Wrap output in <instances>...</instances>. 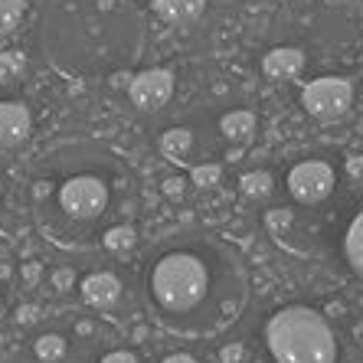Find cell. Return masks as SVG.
<instances>
[{"label": "cell", "instance_id": "obj_1", "mask_svg": "<svg viewBox=\"0 0 363 363\" xmlns=\"http://www.w3.org/2000/svg\"><path fill=\"white\" fill-rule=\"evenodd\" d=\"M144 304L177 337H216L242 318L249 275L242 255L203 229L161 239L144 265Z\"/></svg>", "mask_w": 363, "mask_h": 363}, {"label": "cell", "instance_id": "obj_2", "mask_svg": "<svg viewBox=\"0 0 363 363\" xmlns=\"http://www.w3.org/2000/svg\"><path fill=\"white\" fill-rule=\"evenodd\" d=\"M30 206L50 242L85 249L135 213V177L101 144H66L40 157Z\"/></svg>", "mask_w": 363, "mask_h": 363}, {"label": "cell", "instance_id": "obj_3", "mask_svg": "<svg viewBox=\"0 0 363 363\" xmlns=\"http://www.w3.org/2000/svg\"><path fill=\"white\" fill-rule=\"evenodd\" d=\"M147 46V13L138 0H43L36 50L52 72L79 82L121 76Z\"/></svg>", "mask_w": 363, "mask_h": 363}, {"label": "cell", "instance_id": "obj_4", "mask_svg": "<svg viewBox=\"0 0 363 363\" xmlns=\"http://www.w3.org/2000/svg\"><path fill=\"white\" fill-rule=\"evenodd\" d=\"M259 363H357V357L321 311L285 304L265 318Z\"/></svg>", "mask_w": 363, "mask_h": 363}, {"label": "cell", "instance_id": "obj_5", "mask_svg": "<svg viewBox=\"0 0 363 363\" xmlns=\"http://www.w3.org/2000/svg\"><path fill=\"white\" fill-rule=\"evenodd\" d=\"M20 363H138L118 334L99 318H56L36 328Z\"/></svg>", "mask_w": 363, "mask_h": 363}, {"label": "cell", "instance_id": "obj_6", "mask_svg": "<svg viewBox=\"0 0 363 363\" xmlns=\"http://www.w3.org/2000/svg\"><path fill=\"white\" fill-rule=\"evenodd\" d=\"M301 105L311 118L337 121L354 105V82L344 76H318L301 89Z\"/></svg>", "mask_w": 363, "mask_h": 363}, {"label": "cell", "instance_id": "obj_7", "mask_svg": "<svg viewBox=\"0 0 363 363\" xmlns=\"http://www.w3.org/2000/svg\"><path fill=\"white\" fill-rule=\"evenodd\" d=\"M285 186L291 200L301 206H321L330 200L334 186H337V174L328 161H301L288 170Z\"/></svg>", "mask_w": 363, "mask_h": 363}, {"label": "cell", "instance_id": "obj_8", "mask_svg": "<svg viewBox=\"0 0 363 363\" xmlns=\"http://www.w3.org/2000/svg\"><path fill=\"white\" fill-rule=\"evenodd\" d=\"M174 95V72L170 69H144L128 82V99L138 111H161Z\"/></svg>", "mask_w": 363, "mask_h": 363}, {"label": "cell", "instance_id": "obj_9", "mask_svg": "<svg viewBox=\"0 0 363 363\" xmlns=\"http://www.w3.org/2000/svg\"><path fill=\"white\" fill-rule=\"evenodd\" d=\"M33 131V115L23 101L0 99V151H13Z\"/></svg>", "mask_w": 363, "mask_h": 363}, {"label": "cell", "instance_id": "obj_10", "mask_svg": "<svg viewBox=\"0 0 363 363\" xmlns=\"http://www.w3.org/2000/svg\"><path fill=\"white\" fill-rule=\"evenodd\" d=\"M308 69V56L298 46H275L262 56V72L275 82H295Z\"/></svg>", "mask_w": 363, "mask_h": 363}, {"label": "cell", "instance_id": "obj_11", "mask_svg": "<svg viewBox=\"0 0 363 363\" xmlns=\"http://www.w3.org/2000/svg\"><path fill=\"white\" fill-rule=\"evenodd\" d=\"M154 17L170 26H190L203 17L206 0H151Z\"/></svg>", "mask_w": 363, "mask_h": 363}, {"label": "cell", "instance_id": "obj_12", "mask_svg": "<svg viewBox=\"0 0 363 363\" xmlns=\"http://www.w3.org/2000/svg\"><path fill=\"white\" fill-rule=\"evenodd\" d=\"M82 298L85 304H92L99 311L111 308V304L121 298V281L111 275V272H99V275H89L82 285Z\"/></svg>", "mask_w": 363, "mask_h": 363}, {"label": "cell", "instance_id": "obj_13", "mask_svg": "<svg viewBox=\"0 0 363 363\" xmlns=\"http://www.w3.org/2000/svg\"><path fill=\"white\" fill-rule=\"evenodd\" d=\"M220 131L229 144H236V147H245V144L255 138V115L249 108H236L223 115L220 121Z\"/></svg>", "mask_w": 363, "mask_h": 363}, {"label": "cell", "instance_id": "obj_14", "mask_svg": "<svg viewBox=\"0 0 363 363\" xmlns=\"http://www.w3.org/2000/svg\"><path fill=\"white\" fill-rule=\"evenodd\" d=\"M161 151L167 161H190V157H194V131H186V128H167L161 135Z\"/></svg>", "mask_w": 363, "mask_h": 363}, {"label": "cell", "instance_id": "obj_15", "mask_svg": "<svg viewBox=\"0 0 363 363\" xmlns=\"http://www.w3.org/2000/svg\"><path fill=\"white\" fill-rule=\"evenodd\" d=\"M344 255H347V262H350V269L363 279V210L350 220V226L344 233Z\"/></svg>", "mask_w": 363, "mask_h": 363}, {"label": "cell", "instance_id": "obj_16", "mask_svg": "<svg viewBox=\"0 0 363 363\" xmlns=\"http://www.w3.org/2000/svg\"><path fill=\"white\" fill-rule=\"evenodd\" d=\"M23 0H0V36H10L23 20Z\"/></svg>", "mask_w": 363, "mask_h": 363}, {"label": "cell", "instance_id": "obj_17", "mask_svg": "<svg viewBox=\"0 0 363 363\" xmlns=\"http://www.w3.org/2000/svg\"><path fill=\"white\" fill-rule=\"evenodd\" d=\"M101 245H105V249H111V252L131 249V245H135V226H131V223H125V226L108 229V233H105V239H101Z\"/></svg>", "mask_w": 363, "mask_h": 363}, {"label": "cell", "instance_id": "obj_18", "mask_svg": "<svg viewBox=\"0 0 363 363\" xmlns=\"http://www.w3.org/2000/svg\"><path fill=\"white\" fill-rule=\"evenodd\" d=\"M242 190H245V196H255V200H262V196L272 194V177L265 174V170L245 174V177H242Z\"/></svg>", "mask_w": 363, "mask_h": 363}, {"label": "cell", "instance_id": "obj_19", "mask_svg": "<svg viewBox=\"0 0 363 363\" xmlns=\"http://www.w3.org/2000/svg\"><path fill=\"white\" fill-rule=\"evenodd\" d=\"M23 72V56L17 50L0 52V82H13Z\"/></svg>", "mask_w": 363, "mask_h": 363}, {"label": "cell", "instance_id": "obj_20", "mask_svg": "<svg viewBox=\"0 0 363 363\" xmlns=\"http://www.w3.org/2000/svg\"><path fill=\"white\" fill-rule=\"evenodd\" d=\"M220 174H223V170L216 167V164H203V167L194 170V180H196L200 186H213L216 180H220Z\"/></svg>", "mask_w": 363, "mask_h": 363}, {"label": "cell", "instance_id": "obj_21", "mask_svg": "<svg viewBox=\"0 0 363 363\" xmlns=\"http://www.w3.org/2000/svg\"><path fill=\"white\" fill-rule=\"evenodd\" d=\"M164 363H196V360H194V357H190V354H170Z\"/></svg>", "mask_w": 363, "mask_h": 363}, {"label": "cell", "instance_id": "obj_22", "mask_svg": "<svg viewBox=\"0 0 363 363\" xmlns=\"http://www.w3.org/2000/svg\"><path fill=\"white\" fill-rule=\"evenodd\" d=\"M324 4H347V0H324Z\"/></svg>", "mask_w": 363, "mask_h": 363}]
</instances>
